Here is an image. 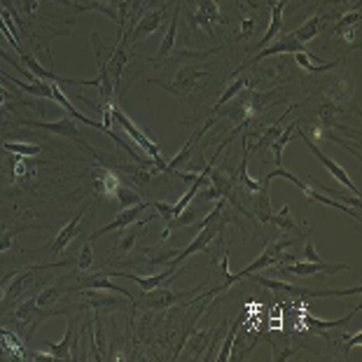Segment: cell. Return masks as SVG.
Instances as JSON below:
<instances>
[{"label":"cell","instance_id":"cell-1","mask_svg":"<svg viewBox=\"0 0 362 362\" xmlns=\"http://www.w3.org/2000/svg\"><path fill=\"white\" fill-rule=\"evenodd\" d=\"M211 80V71H208L206 66H192V64H185L178 68V73H175L173 82H164V80H150V84H157L166 91V94H171L175 98H187L192 96L194 91H199L204 87V84Z\"/></svg>","mask_w":362,"mask_h":362},{"label":"cell","instance_id":"cell-2","mask_svg":"<svg viewBox=\"0 0 362 362\" xmlns=\"http://www.w3.org/2000/svg\"><path fill=\"white\" fill-rule=\"evenodd\" d=\"M110 112H112V119L117 122V124L124 129V134L134 141L138 148H141L143 152H145V157H148L152 164H155L161 173H168V168H166V161H164V157H161V150H159V145L152 141L150 138V131H145V129H141L138 124H134L124 112H122V107H119V103L117 101H112V105H110Z\"/></svg>","mask_w":362,"mask_h":362},{"label":"cell","instance_id":"cell-3","mask_svg":"<svg viewBox=\"0 0 362 362\" xmlns=\"http://www.w3.org/2000/svg\"><path fill=\"white\" fill-rule=\"evenodd\" d=\"M73 264V262H52V264H28L26 269H21V272H14L10 276H5L3 281H0V302L3 304H12L17 302V299L24 295V290L30 288V285L35 283V279L40 276L42 272H47V269H54V267H68Z\"/></svg>","mask_w":362,"mask_h":362},{"label":"cell","instance_id":"cell-4","mask_svg":"<svg viewBox=\"0 0 362 362\" xmlns=\"http://www.w3.org/2000/svg\"><path fill=\"white\" fill-rule=\"evenodd\" d=\"M248 279L257 281L259 285H264L269 290H276V292H288L290 297H299V299H320V297H351V295H360L362 288L356 285V288H349V290H315V288H302V285H290V283H283V281H272V279H262V276H248Z\"/></svg>","mask_w":362,"mask_h":362},{"label":"cell","instance_id":"cell-5","mask_svg":"<svg viewBox=\"0 0 362 362\" xmlns=\"http://www.w3.org/2000/svg\"><path fill=\"white\" fill-rule=\"evenodd\" d=\"M206 288V283L202 285H197V288H192V290H185V292H173V290H168L164 288V285H159V288H152L148 292H143V297L138 299V306H143V309H168V306H175V304H180L182 299H189V297H197L199 292H202ZM134 304V306H136Z\"/></svg>","mask_w":362,"mask_h":362},{"label":"cell","instance_id":"cell-6","mask_svg":"<svg viewBox=\"0 0 362 362\" xmlns=\"http://www.w3.org/2000/svg\"><path fill=\"white\" fill-rule=\"evenodd\" d=\"M227 117L232 119L236 127H248L252 117H255V110H252V89H243L241 94H236L232 101H227L225 105L215 112V117Z\"/></svg>","mask_w":362,"mask_h":362},{"label":"cell","instance_id":"cell-7","mask_svg":"<svg viewBox=\"0 0 362 362\" xmlns=\"http://www.w3.org/2000/svg\"><path fill=\"white\" fill-rule=\"evenodd\" d=\"M19 127H28V129H42V131H49V134H57V136H66V138H73V141H78L80 145L87 152H94L89 148V143L84 141L82 134H80V127L75 124V119L71 115H66V117H61L57 122H37V119H21ZM96 155V152H94Z\"/></svg>","mask_w":362,"mask_h":362},{"label":"cell","instance_id":"cell-8","mask_svg":"<svg viewBox=\"0 0 362 362\" xmlns=\"http://www.w3.org/2000/svg\"><path fill=\"white\" fill-rule=\"evenodd\" d=\"M297 136L302 138V141L306 143V148L311 150V155H313L315 159H318L322 166L327 168V173L332 175V178H337V182H341V185H344V187H346V192H353V194H360V189L356 187V182L351 180V175L346 173L344 168L339 166V164H337V161H334L332 157H327L325 152H322V150L318 148V145L313 143V138H309V136H306V131H302V129H299V131H297Z\"/></svg>","mask_w":362,"mask_h":362},{"label":"cell","instance_id":"cell-9","mask_svg":"<svg viewBox=\"0 0 362 362\" xmlns=\"http://www.w3.org/2000/svg\"><path fill=\"white\" fill-rule=\"evenodd\" d=\"M166 14H168V5H166V3H164V5H159V7H155V10H150V12L141 14V17L136 19L134 28H131V30L124 28V33H127V37H129V42H131V45H136V42H141L143 37H148V35L155 33V30H157L161 24H164Z\"/></svg>","mask_w":362,"mask_h":362},{"label":"cell","instance_id":"cell-10","mask_svg":"<svg viewBox=\"0 0 362 362\" xmlns=\"http://www.w3.org/2000/svg\"><path fill=\"white\" fill-rule=\"evenodd\" d=\"M349 264H337V262H306V259H297V262H292L290 267H276V272L283 274V276H313V274H337V272H349Z\"/></svg>","mask_w":362,"mask_h":362},{"label":"cell","instance_id":"cell-11","mask_svg":"<svg viewBox=\"0 0 362 362\" xmlns=\"http://www.w3.org/2000/svg\"><path fill=\"white\" fill-rule=\"evenodd\" d=\"M91 42H94V52H96V61H98V96L101 101L98 103H112L115 101V82L107 73V61L103 57V45H101V37L98 33H91Z\"/></svg>","mask_w":362,"mask_h":362},{"label":"cell","instance_id":"cell-12","mask_svg":"<svg viewBox=\"0 0 362 362\" xmlns=\"http://www.w3.org/2000/svg\"><path fill=\"white\" fill-rule=\"evenodd\" d=\"M302 42H297L295 37H290V35H283L279 42H269L267 47H262L255 57H250L248 61H243V66H238L234 75H241L243 68H250L252 64H257V61H264L269 57H276V54H295V52H302Z\"/></svg>","mask_w":362,"mask_h":362},{"label":"cell","instance_id":"cell-13","mask_svg":"<svg viewBox=\"0 0 362 362\" xmlns=\"http://www.w3.org/2000/svg\"><path fill=\"white\" fill-rule=\"evenodd\" d=\"M87 211H89V199L78 208V213L68 220V225H64V229H61V232L57 234V238L52 241V245H49L52 255H61V252L68 248V243H71L73 238L82 232V218H84V213H87Z\"/></svg>","mask_w":362,"mask_h":362},{"label":"cell","instance_id":"cell-14","mask_svg":"<svg viewBox=\"0 0 362 362\" xmlns=\"http://www.w3.org/2000/svg\"><path fill=\"white\" fill-rule=\"evenodd\" d=\"M150 204L148 202H141V204H136V206H129V208H122V213L117 215L115 220H110V225H103L101 229H96L94 234H91V238L89 241L94 243V241H98L101 236H105V234H110V232H119V229H124V227H129V225H134V222L141 218V215L145 213V208H148Z\"/></svg>","mask_w":362,"mask_h":362},{"label":"cell","instance_id":"cell-15","mask_svg":"<svg viewBox=\"0 0 362 362\" xmlns=\"http://www.w3.org/2000/svg\"><path fill=\"white\" fill-rule=\"evenodd\" d=\"M185 272V269H164V272H159L155 276H150V279H143V276H136V274H124V272H110V276H115V279H127V281H134L138 288H141L143 292H148L152 288H159V285H164L166 281L173 283L178 276Z\"/></svg>","mask_w":362,"mask_h":362},{"label":"cell","instance_id":"cell-16","mask_svg":"<svg viewBox=\"0 0 362 362\" xmlns=\"http://www.w3.org/2000/svg\"><path fill=\"white\" fill-rule=\"evenodd\" d=\"M215 119H218V117H215V115H213V117L208 119L204 127H199V129L194 131V134L189 136V141L182 145V150L178 152V155H175V157H173L171 161H166V168H168V173H175V171H178V168H182L185 164H187V159L192 157V152H194V148H197V145H199V141H202V138H204V134H206V131H208V129H211V127L215 124Z\"/></svg>","mask_w":362,"mask_h":362},{"label":"cell","instance_id":"cell-17","mask_svg":"<svg viewBox=\"0 0 362 362\" xmlns=\"http://www.w3.org/2000/svg\"><path fill=\"white\" fill-rule=\"evenodd\" d=\"M91 180H94V189L98 197L103 199H112L115 192H117V187L122 185L119 180V173L117 171H110L107 166H94V173H91Z\"/></svg>","mask_w":362,"mask_h":362},{"label":"cell","instance_id":"cell-18","mask_svg":"<svg viewBox=\"0 0 362 362\" xmlns=\"http://www.w3.org/2000/svg\"><path fill=\"white\" fill-rule=\"evenodd\" d=\"M157 215H150V218H143V220H136L134 225H129L124 229H119V241L115 245V255H129L131 250H134V245L138 241V236L145 232V227L150 225L152 220H155Z\"/></svg>","mask_w":362,"mask_h":362},{"label":"cell","instance_id":"cell-19","mask_svg":"<svg viewBox=\"0 0 362 362\" xmlns=\"http://www.w3.org/2000/svg\"><path fill=\"white\" fill-rule=\"evenodd\" d=\"M115 292H110V297L107 295H98L96 290H87L84 292V302H80L78 306H73V311L75 309H94L96 313H101V311H117V309H122L124 306V302L122 299H115L112 297Z\"/></svg>","mask_w":362,"mask_h":362},{"label":"cell","instance_id":"cell-20","mask_svg":"<svg viewBox=\"0 0 362 362\" xmlns=\"http://www.w3.org/2000/svg\"><path fill=\"white\" fill-rule=\"evenodd\" d=\"M73 290H105V292H115V295L127 297L131 304H136V297L131 295L127 288H122V285L103 279V276H89V279H80L78 283H75Z\"/></svg>","mask_w":362,"mask_h":362},{"label":"cell","instance_id":"cell-21","mask_svg":"<svg viewBox=\"0 0 362 362\" xmlns=\"http://www.w3.org/2000/svg\"><path fill=\"white\" fill-rule=\"evenodd\" d=\"M75 337H78V327H75L73 318H68V327H66L64 339H61L59 344L45 341V349L49 351V358L52 360H73V339Z\"/></svg>","mask_w":362,"mask_h":362},{"label":"cell","instance_id":"cell-22","mask_svg":"<svg viewBox=\"0 0 362 362\" xmlns=\"http://www.w3.org/2000/svg\"><path fill=\"white\" fill-rule=\"evenodd\" d=\"M295 110V105H290L288 110H285L283 115H281V119H276L272 127H267V129H262L264 131V134H262V138L255 143V145H248V150L250 152H262V155H264V152L272 148V143L276 141V138L281 136V131H283V124H285V119L290 117V112Z\"/></svg>","mask_w":362,"mask_h":362},{"label":"cell","instance_id":"cell-23","mask_svg":"<svg viewBox=\"0 0 362 362\" xmlns=\"http://www.w3.org/2000/svg\"><path fill=\"white\" fill-rule=\"evenodd\" d=\"M358 28H360V5L356 7V10L346 12L344 17L337 21V26H334V35L344 37V40H349L351 45H356V47H358V42H356V33H358Z\"/></svg>","mask_w":362,"mask_h":362},{"label":"cell","instance_id":"cell-24","mask_svg":"<svg viewBox=\"0 0 362 362\" xmlns=\"http://www.w3.org/2000/svg\"><path fill=\"white\" fill-rule=\"evenodd\" d=\"M302 192L306 194V199L309 202H318V204H322V206H329V208H337V211H341V213H346V215H351L353 220L356 222H360V208H353V206H346V204H341V202H337V199H332V197H327V194H322V192H318V189H313V187H302Z\"/></svg>","mask_w":362,"mask_h":362},{"label":"cell","instance_id":"cell-25","mask_svg":"<svg viewBox=\"0 0 362 362\" xmlns=\"http://www.w3.org/2000/svg\"><path fill=\"white\" fill-rule=\"evenodd\" d=\"M117 173L122 175H129L131 180H134L136 185H145V182H150L155 175H159L161 171L155 166V164H138L136 161V166H131V164H119L117 166Z\"/></svg>","mask_w":362,"mask_h":362},{"label":"cell","instance_id":"cell-26","mask_svg":"<svg viewBox=\"0 0 362 362\" xmlns=\"http://www.w3.org/2000/svg\"><path fill=\"white\" fill-rule=\"evenodd\" d=\"M180 5L182 3H175V10H173V17H171V26H168L164 40H161V47L157 52V57H152V61H166L168 57L173 54V45H175V37H178V19H180Z\"/></svg>","mask_w":362,"mask_h":362},{"label":"cell","instance_id":"cell-27","mask_svg":"<svg viewBox=\"0 0 362 362\" xmlns=\"http://www.w3.org/2000/svg\"><path fill=\"white\" fill-rule=\"evenodd\" d=\"M322 26H325V17H320V14H315V17L306 19L302 26H299L297 30H292V33H288L290 37H295L297 42H311L313 37H318V33L322 30Z\"/></svg>","mask_w":362,"mask_h":362},{"label":"cell","instance_id":"cell-28","mask_svg":"<svg viewBox=\"0 0 362 362\" xmlns=\"http://www.w3.org/2000/svg\"><path fill=\"white\" fill-rule=\"evenodd\" d=\"M71 279V276H61V279H57V283L54 285H47L40 295H35V304L37 306H52V304H57L61 297L66 295L71 288H66V281Z\"/></svg>","mask_w":362,"mask_h":362},{"label":"cell","instance_id":"cell-29","mask_svg":"<svg viewBox=\"0 0 362 362\" xmlns=\"http://www.w3.org/2000/svg\"><path fill=\"white\" fill-rule=\"evenodd\" d=\"M292 57H295L299 68H304V71L311 73V75H320V73H327V71H332V68H337V61H313L311 54L304 52V49L295 52Z\"/></svg>","mask_w":362,"mask_h":362},{"label":"cell","instance_id":"cell-30","mask_svg":"<svg viewBox=\"0 0 362 362\" xmlns=\"http://www.w3.org/2000/svg\"><path fill=\"white\" fill-rule=\"evenodd\" d=\"M299 129V122H292L290 127H283L281 131V136L276 138V141L272 143V157H274V164L276 166H283V150H285V145H288L292 138H295V131Z\"/></svg>","mask_w":362,"mask_h":362},{"label":"cell","instance_id":"cell-31","mask_svg":"<svg viewBox=\"0 0 362 362\" xmlns=\"http://www.w3.org/2000/svg\"><path fill=\"white\" fill-rule=\"evenodd\" d=\"M197 14L204 17L208 24H225L227 26V17L220 12L218 0H197Z\"/></svg>","mask_w":362,"mask_h":362},{"label":"cell","instance_id":"cell-32","mask_svg":"<svg viewBox=\"0 0 362 362\" xmlns=\"http://www.w3.org/2000/svg\"><path fill=\"white\" fill-rule=\"evenodd\" d=\"M358 311H360V304H358L356 309H353L349 315H344V318H339V320H320V318H311V315H309V318H304V322L311 327V332H318L320 337H327V334H325L327 329H332V327L344 325V322H349V320L353 318V315L358 313Z\"/></svg>","mask_w":362,"mask_h":362},{"label":"cell","instance_id":"cell-33","mask_svg":"<svg viewBox=\"0 0 362 362\" xmlns=\"http://www.w3.org/2000/svg\"><path fill=\"white\" fill-rule=\"evenodd\" d=\"M248 87H250V78H248V75H236V80H234L232 84H229V87H227L225 91H222V96L218 98V103L213 105V110H211V112L215 115V112H218L220 107L225 105L227 101H232V98H234L236 94H241V91H243V89H248Z\"/></svg>","mask_w":362,"mask_h":362},{"label":"cell","instance_id":"cell-34","mask_svg":"<svg viewBox=\"0 0 362 362\" xmlns=\"http://www.w3.org/2000/svg\"><path fill=\"white\" fill-rule=\"evenodd\" d=\"M313 187H318V192H322V194H327V197H334L337 202H341V204H346V206H353V208H360V194H349V192H337L334 187H327V185H322V182H318L315 178H311L309 180Z\"/></svg>","mask_w":362,"mask_h":362},{"label":"cell","instance_id":"cell-35","mask_svg":"<svg viewBox=\"0 0 362 362\" xmlns=\"http://www.w3.org/2000/svg\"><path fill=\"white\" fill-rule=\"evenodd\" d=\"M30 229H47V225H19V227H14V229H5L3 234H0V252H5V250H12L14 241H17V236L21 232H30Z\"/></svg>","mask_w":362,"mask_h":362},{"label":"cell","instance_id":"cell-36","mask_svg":"<svg viewBox=\"0 0 362 362\" xmlns=\"http://www.w3.org/2000/svg\"><path fill=\"white\" fill-rule=\"evenodd\" d=\"M269 222H272V225L279 229V232H297V222L292 220V213H290V206L288 204L281 208V213L272 215V218H269Z\"/></svg>","mask_w":362,"mask_h":362},{"label":"cell","instance_id":"cell-37","mask_svg":"<svg viewBox=\"0 0 362 362\" xmlns=\"http://www.w3.org/2000/svg\"><path fill=\"white\" fill-rule=\"evenodd\" d=\"M3 150L10 152V155H19V157H37L42 152L40 145L19 143V141H7V143H3Z\"/></svg>","mask_w":362,"mask_h":362},{"label":"cell","instance_id":"cell-38","mask_svg":"<svg viewBox=\"0 0 362 362\" xmlns=\"http://www.w3.org/2000/svg\"><path fill=\"white\" fill-rule=\"evenodd\" d=\"M112 199H115V202H117V206H119V208H129V206H136V204H141V202H143V197L138 194L136 189L124 187V185H119Z\"/></svg>","mask_w":362,"mask_h":362},{"label":"cell","instance_id":"cell-39","mask_svg":"<svg viewBox=\"0 0 362 362\" xmlns=\"http://www.w3.org/2000/svg\"><path fill=\"white\" fill-rule=\"evenodd\" d=\"M243 320H245V315L241 313V315H238V320L234 322L232 327H229V334H227V339H225V344H222V349H220V356H218V360H220V362H227V360H229V353H232V346H234L236 332H238V327L243 325Z\"/></svg>","mask_w":362,"mask_h":362},{"label":"cell","instance_id":"cell-40","mask_svg":"<svg viewBox=\"0 0 362 362\" xmlns=\"http://www.w3.org/2000/svg\"><path fill=\"white\" fill-rule=\"evenodd\" d=\"M10 166H12V173L17 180H26V178H33L35 171L26 164V157H19V155H12L10 159Z\"/></svg>","mask_w":362,"mask_h":362},{"label":"cell","instance_id":"cell-41","mask_svg":"<svg viewBox=\"0 0 362 362\" xmlns=\"http://www.w3.org/2000/svg\"><path fill=\"white\" fill-rule=\"evenodd\" d=\"M75 267H78L80 272H89V269L94 267V248H91V241L82 243L80 257H78V262H75Z\"/></svg>","mask_w":362,"mask_h":362},{"label":"cell","instance_id":"cell-42","mask_svg":"<svg viewBox=\"0 0 362 362\" xmlns=\"http://www.w3.org/2000/svg\"><path fill=\"white\" fill-rule=\"evenodd\" d=\"M255 28H257L255 19H252V17H243L241 19V33H238V40H248V37H252Z\"/></svg>","mask_w":362,"mask_h":362},{"label":"cell","instance_id":"cell-43","mask_svg":"<svg viewBox=\"0 0 362 362\" xmlns=\"http://www.w3.org/2000/svg\"><path fill=\"white\" fill-rule=\"evenodd\" d=\"M0 33H3V37H5V40L10 42L12 47L17 49L19 54H24V47H21V42L17 40V37H14V33H12V30L7 28V24H5V19H3V17H0Z\"/></svg>","mask_w":362,"mask_h":362},{"label":"cell","instance_id":"cell-44","mask_svg":"<svg viewBox=\"0 0 362 362\" xmlns=\"http://www.w3.org/2000/svg\"><path fill=\"white\" fill-rule=\"evenodd\" d=\"M341 339L346 341V353H351V349H356V346L362 344V332H356V334H341Z\"/></svg>","mask_w":362,"mask_h":362},{"label":"cell","instance_id":"cell-45","mask_svg":"<svg viewBox=\"0 0 362 362\" xmlns=\"http://www.w3.org/2000/svg\"><path fill=\"white\" fill-rule=\"evenodd\" d=\"M302 259H306V262H318V259H320V257H318V252H315V248H313V241H311V238H309V241H306V245H304Z\"/></svg>","mask_w":362,"mask_h":362},{"label":"cell","instance_id":"cell-46","mask_svg":"<svg viewBox=\"0 0 362 362\" xmlns=\"http://www.w3.org/2000/svg\"><path fill=\"white\" fill-rule=\"evenodd\" d=\"M10 98H12V94L3 87V84H0V107H5L7 103H10Z\"/></svg>","mask_w":362,"mask_h":362},{"label":"cell","instance_id":"cell-47","mask_svg":"<svg viewBox=\"0 0 362 362\" xmlns=\"http://www.w3.org/2000/svg\"><path fill=\"white\" fill-rule=\"evenodd\" d=\"M145 5H148V7H152V5H164V0H145Z\"/></svg>","mask_w":362,"mask_h":362},{"label":"cell","instance_id":"cell-48","mask_svg":"<svg viewBox=\"0 0 362 362\" xmlns=\"http://www.w3.org/2000/svg\"><path fill=\"white\" fill-rule=\"evenodd\" d=\"M5 117V110H3V107H0V119H3Z\"/></svg>","mask_w":362,"mask_h":362},{"label":"cell","instance_id":"cell-49","mask_svg":"<svg viewBox=\"0 0 362 362\" xmlns=\"http://www.w3.org/2000/svg\"><path fill=\"white\" fill-rule=\"evenodd\" d=\"M339 3H346V0H339Z\"/></svg>","mask_w":362,"mask_h":362}]
</instances>
